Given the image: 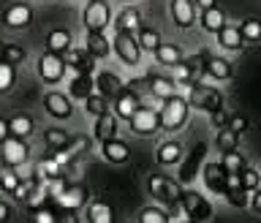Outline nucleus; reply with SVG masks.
<instances>
[{
	"label": "nucleus",
	"instance_id": "f257e3e1",
	"mask_svg": "<svg viewBox=\"0 0 261 223\" xmlns=\"http://www.w3.org/2000/svg\"><path fill=\"white\" fill-rule=\"evenodd\" d=\"M188 114H191V104H188V98L182 95H171L163 101L161 106V126L163 131H179L188 122Z\"/></svg>",
	"mask_w": 261,
	"mask_h": 223
},
{
	"label": "nucleus",
	"instance_id": "f03ea898",
	"mask_svg": "<svg viewBox=\"0 0 261 223\" xmlns=\"http://www.w3.org/2000/svg\"><path fill=\"white\" fill-rule=\"evenodd\" d=\"M65 71H68V65H65V57L57 55V52H41L38 60H36V77L41 82H46V85H60L65 79Z\"/></svg>",
	"mask_w": 261,
	"mask_h": 223
},
{
	"label": "nucleus",
	"instance_id": "7ed1b4c3",
	"mask_svg": "<svg viewBox=\"0 0 261 223\" xmlns=\"http://www.w3.org/2000/svg\"><path fill=\"white\" fill-rule=\"evenodd\" d=\"M112 6L106 0H85V8H82V24L85 30H106L112 19Z\"/></svg>",
	"mask_w": 261,
	"mask_h": 223
},
{
	"label": "nucleus",
	"instance_id": "20e7f679",
	"mask_svg": "<svg viewBox=\"0 0 261 223\" xmlns=\"http://www.w3.org/2000/svg\"><path fill=\"white\" fill-rule=\"evenodd\" d=\"M112 46H114V55L120 57V63L128 65V68H136V65L142 63L144 49L139 46V38L134 33H117V36L112 38Z\"/></svg>",
	"mask_w": 261,
	"mask_h": 223
},
{
	"label": "nucleus",
	"instance_id": "39448f33",
	"mask_svg": "<svg viewBox=\"0 0 261 223\" xmlns=\"http://www.w3.org/2000/svg\"><path fill=\"white\" fill-rule=\"evenodd\" d=\"M28 161H30V144H28V139H22V136H8L6 142H0V163L19 169V166H24Z\"/></svg>",
	"mask_w": 261,
	"mask_h": 223
},
{
	"label": "nucleus",
	"instance_id": "423d86ee",
	"mask_svg": "<svg viewBox=\"0 0 261 223\" xmlns=\"http://www.w3.org/2000/svg\"><path fill=\"white\" fill-rule=\"evenodd\" d=\"M147 191L163 204H174V202L182 199V185H179L177 180L166 177V175H150V180H147Z\"/></svg>",
	"mask_w": 261,
	"mask_h": 223
},
{
	"label": "nucleus",
	"instance_id": "0eeeda50",
	"mask_svg": "<svg viewBox=\"0 0 261 223\" xmlns=\"http://www.w3.org/2000/svg\"><path fill=\"white\" fill-rule=\"evenodd\" d=\"M207 55L210 52H201V55H191V57H182L177 65H174V82L177 85H196L199 77L204 73V63H207Z\"/></svg>",
	"mask_w": 261,
	"mask_h": 223
},
{
	"label": "nucleus",
	"instance_id": "6e6552de",
	"mask_svg": "<svg viewBox=\"0 0 261 223\" xmlns=\"http://www.w3.org/2000/svg\"><path fill=\"white\" fill-rule=\"evenodd\" d=\"M33 19H36L33 6L30 3H22V0L8 3L3 8V14H0V22H3L8 30H24V28H30V24H33Z\"/></svg>",
	"mask_w": 261,
	"mask_h": 223
},
{
	"label": "nucleus",
	"instance_id": "1a4fd4ad",
	"mask_svg": "<svg viewBox=\"0 0 261 223\" xmlns=\"http://www.w3.org/2000/svg\"><path fill=\"white\" fill-rule=\"evenodd\" d=\"M188 104L191 109H201V112H215L223 106V95L218 93L215 87H207V85H191V93H188Z\"/></svg>",
	"mask_w": 261,
	"mask_h": 223
},
{
	"label": "nucleus",
	"instance_id": "9d476101",
	"mask_svg": "<svg viewBox=\"0 0 261 223\" xmlns=\"http://www.w3.org/2000/svg\"><path fill=\"white\" fill-rule=\"evenodd\" d=\"M128 126H130V131H134L136 136H152V134H158V131H163L161 112L150 109V106H139L136 114L128 120Z\"/></svg>",
	"mask_w": 261,
	"mask_h": 223
},
{
	"label": "nucleus",
	"instance_id": "9b49d317",
	"mask_svg": "<svg viewBox=\"0 0 261 223\" xmlns=\"http://www.w3.org/2000/svg\"><path fill=\"white\" fill-rule=\"evenodd\" d=\"M201 180H204V185H207L210 193L223 196L228 191V180H231V175L226 171L223 163L212 161V163H204V166H201Z\"/></svg>",
	"mask_w": 261,
	"mask_h": 223
},
{
	"label": "nucleus",
	"instance_id": "f8f14e48",
	"mask_svg": "<svg viewBox=\"0 0 261 223\" xmlns=\"http://www.w3.org/2000/svg\"><path fill=\"white\" fill-rule=\"evenodd\" d=\"M44 109H46L49 117H55V120H68L73 114V98L60 93V90H49L44 95Z\"/></svg>",
	"mask_w": 261,
	"mask_h": 223
},
{
	"label": "nucleus",
	"instance_id": "ddd939ff",
	"mask_svg": "<svg viewBox=\"0 0 261 223\" xmlns=\"http://www.w3.org/2000/svg\"><path fill=\"white\" fill-rule=\"evenodd\" d=\"M87 199H90V188L82 185V183H71V185H65L63 191L57 193V202H60V207L68 210V212L82 210V207L87 204Z\"/></svg>",
	"mask_w": 261,
	"mask_h": 223
},
{
	"label": "nucleus",
	"instance_id": "4468645a",
	"mask_svg": "<svg viewBox=\"0 0 261 223\" xmlns=\"http://www.w3.org/2000/svg\"><path fill=\"white\" fill-rule=\"evenodd\" d=\"M63 57H65V65H68L71 73H93L95 71V57L87 52L85 44H82V46H71Z\"/></svg>",
	"mask_w": 261,
	"mask_h": 223
},
{
	"label": "nucleus",
	"instance_id": "2eb2a0df",
	"mask_svg": "<svg viewBox=\"0 0 261 223\" xmlns=\"http://www.w3.org/2000/svg\"><path fill=\"white\" fill-rule=\"evenodd\" d=\"M182 207L188 210L191 220H210L212 218V204L204 199L201 193H196L193 188L182 191Z\"/></svg>",
	"mask_w": 261,
	"mask_h": 223
},
{
	"label": "nucleus",
	"instance_id": "dca6fc26",
	"mask_svg": "<svg viewBox=\"0 0 261 223\" xmlns=\"http://www.w3.org/2000/svg\"><path fill=\"white\" fill-rule=\"evenodd\" d=\"M139 106H142V95H139L136 90H130L128 85L117 93V98H114V114H117L120 120H130Z\"/></svg>",
	"mask_w": 261,
	"mask_h": 223
},
{
	"label": "nucleus",
	"instance_id": "f3484780",
	"mask_svg": "<svg viewBox=\"0 0 261 223\" xmlns=\"http://www.w3.org/2000/svg\"><path fill=\"white\" fill-rule=\"evenodd\" d=\"M182 158H185V147H182V142H177V139L161 142L158 153H155L158 166H177V163H182Z\"/></svg>",
	"mask_w": 261,
	"mask_h": 223
},
{
	"label": "nucleus",
	"instance_id": "a211bd4d",
	"mask_svg": "<svg viewBox=\"0 0 261 223\" xmlns=\"http://www.w3.org/2000/svg\"><path fill=\"white\" fill-rule=\"evenodd\" d=\"M169 11H171V19H174L177 28H193L196 22V3L193 0H171L169 3Z\"/></svg>",
	"mask_w": 261,
	"mask_h": 223
},
{
	"label": "nucleus",
	"instance_id": "6ab92c4d",
	"mask_svg": "<svg viewBox=\"0 0 261 223\" xmlns=\"http://www.w3.org/2000/svg\"><path fill=\"white\" fill-rule=\"evenodd\" d=\"M68 171H71V166H63V163L52 155V158L38 161L36 177H38V180H44V183H60V180H65V175H68Z\"/></svg>",
	"mask_w": 261,
	"mask_h": 223
},
{
	"label": "nucleus",
	"instance_id": "aec40b11",
	"mask_svg": "<svg viewBox=\"0 0 261 223\" xmlns=\"http://www.w3.org/2000/svg\"><path fill=\"white\" fill-rule=\"evenodd\" d=\"M85 46H87V52L95 57V60H106L112 52H114V46H112V41L103 36V30H87V36H85Z\"/></svg>",
	"mask_w": 261,
	"mask_h": 223
},
{
	"label": "nucleus",
	"instance_id": "412c9836",
	"mask_svg": "<svg viewBox=\"0 0 261 223\" xmlns=\"http://www.w3.org/2000/svg\"><path fill=\"white\" fill-rule=\"evenodd\" d=\"M101 155L106 163H125L130 158V147L122 142V139H106V142H101Z\"/></svg>",
	"mask_w": 261,
	"mask_h": 223
},
{
	"label": "nucleus",
	"instance_id": "4be33fe9",
	"mask_svg": "<svg viewBox=\"0 0 261 223\" xmlns=\"http://www.w3.org/2000/svg\"><path fill=\"white\" fill-rule=\"evenodd\" d=\"M117 114L112 112H103L95 117V126H93V139L95 142H106V139H114L117 136Z\"/></svg>",
	"mask_w": 261,
	"mask_h": 223
},
{
	"label": "nucleus",
	"instance_id": "5701e85b",
	"mask_svg": "<svg viewBox=\"0 0 261 223\" xmlns=\"http://www.w3.org/2000/svg\"><path fill=\"white\" fill-rule=\"evenodd\" d=\"M204 73L215 82H226L234 77V68L226 57H218V55H207V63H204Z\"/></svg>",
	"mask_w": 261,
	"mask_h": 223
},
{
	"label": "nucleus",
	"instance_id": "b1692460",
	"mask_svg": "<svg viewBox=\"0 0 261 223\" xmlns=\"http://www.w3.org/2000/svg\"><path fill=\"white\" fill-rule=\"evenodd\" d=\"M46 49L49 52H57V55H65L68 49L73 46V36H71V30L68 28H52L46 33Z\"/></svg>",
	"mask_w": 261,
	"mask_h": 223
},
{
	"label": "nucleus",
	"instance_id": "393cba45",
	"mask_svg": "<svg viewBox=\"0 0 261 223\" xmlns=\"http://www.w3.org/2000/svg\"><path fill=\"white\" fill-rule=\"evenodd\" d=\"M114 28H117V33H139V28H142V11L134 6H125L114 16Z\"/></svg>",
	"mask_w": 261,
	"mask_h": 223
},
{
	"label": "nucleus",
	"instance_id": "a878e982",
	"mask_svg": "<svg viewBox=\"0 0 261 223\" xmlns=\"http://www.w3.org/2000/svg\"><path fill=\"white\" fill-rule=\"evenodd\" d=\"M204 153H207V144L199 142V144L191 150V155H188V161H182V169H179V180H182V183H191V180L196 177V171H201Z\"/></svg>",
	"mask_w": 261,
	"mask_h": 223
},
{
	"label": "nucleus",
	"instance_id": "bb28decb",
	"mask_svg": "<svg viewBox=\"0 0 261 223\" xmlns=\"http://www.w3.org/2000/svg\"><path fill=\"white\" fill-rule=\"evenodd\" d=\"M90 93H95V79L93 73H73L68 82V95L76 101H85Z\"/></svg>",
	"mask_w": 261,
	"mask_h": 223
},
{
	"label": "nucleus",
	"instance_id": "cd10ccee",
	"mask_svg": "<svg viewBox=\"0 0 261 223\" xmlns=\"http://www.w3.org/2000/svg\"><path fill=\"white\" fill-rule=\"evenodd\" d=\"M122 87H125V82H122L114 71H101L95 77V90H98V93H103L106 98H112V101L117 98V93Z\"/></svg>",
	"mask_w": 261,
	"mask_h": 223
},
{
	"label": "nucleus",
	"instance_id": "c85d7f7f",
	"mask_svg": "<svg viewBox=\"0 0 261 223\" xmlns=\"http://www.w3.org/2000/svg\"><path fill=\"white\" fill-rule=\"evenodd\" d=\"M218 44L223 49H228V52H242L245 36H242V30L237 28V24H226L223 30H218Z\"/></svg>",
	"mask_w": 261,
	"mask_h": 223
},
{
	"label": "nucleus",
	"instance_id": "c756f323",
	"mask_svg": "<svg viewBox=\"0 0 261 223\" xmlns=\"http://www.w3.org/2000/svg\"><path fill=\"white\" fill-rule=\"evenodd\" d=\"M201 28L207 30V33H215L218 36V30H223L226 28V14H223V8H218V6H212V8H201Z\"/></svg>",
	"mask_w": 261,
	"mask_h": 223
},
{
	"label": "nucleus",
	"instance_id": "7c9ffc66",
	"mask_svg": "<svg viewBox=\"0 0 261 223\" xmlns=\"http://www.w3.org/2000/svg\"><path fill=\"white\" fill-rule=\"evenodd\" d=\"M150 93L155 98H161V101H166V98L177 95V82L169 79V77H158V73H150Z\"/></svg>",
	"mask_w": 261,
	"mask_h": 223
},
{
	"label": "nucleus",
	"instance_id": "2f4dec72",
	"mask_svg": "<svg viewBox=\"0 0 261 223\" xmlns=\"http://www.w3.org/2000/svg\"><path fill=\"white\" fill-rule=\"evenodd\" d=\"M182 49H179L177 44H166V41H163V44L155 49V60H158L161 65H166V68H174V65L182 60Z\"/></svg>",
	"mask_w": 261,
	"mask_h": 223
},
{
	"label": "nucleus",
	"instance_id": "473e14b6",
	"mask_svg": "<svg viewBox=\"0 0 261 223\" xmlns=\"http://www.w3.org/2000/svg\"><path fill=\"white\" fill-rule=\"evenodd\" d=\"M8 128H11V136H22V139H28L33 136V131H36V122H33L30 114H14L11 120H8Z\"/></svg>",
	"mask_w": 261,
	"mask_h": 223
},
{
	"label": "nucleus",
	"instance_id": "72a5a7b5",
	"mask_svg": "<svg viewBox=\"0 0 261 223\" xmlns=\"http://www.w3.org/2000/svg\"><path fill=\"white\" fill-rule=\"evenodd\" d=\"M68 142H71V134L65 128H46L44 131V147L46 150L57 153V150H63Z\"/></svg>",
	"mask_w": 261,
	"mask_h": 223
},
{
	"label": "nucleus",
	"instance_id": "f704fd0d",
	"mask_svg": "<svg viewBox=\"0 0 261 223\" xmlns=\"http://www.w3.org/2000/svg\"><path fill=\"white\" fill-rule=\"evenodd\" d=\"M109 101H112V98H106L103 93H98V90H95V93H90L82 104H85V112L90 114V117H98V114L109 112Z\"/></svg>",
	"mask_w": 261,
	"mask_h": 223
},
{
	"label": "nucleus",
	"instance_id": "c9c22d12",
	"mask_svg": "<svg viewBox=\"0 0 261 223\" xmlns=\"http://www.w3.org/2000/svg\"><path fill=\"white\" fill-rule=\"evenodd\" d=\"M87 220H90V223H112V220H114L112 204H106V202H93V204L87 207Z\"/></svg>",
	"mask_w": 261,
	"mask_h": 223
},
{
	"label": "nucleus",
	"instance_id": "e433bc0d",
	"mask_svg": "<svg viewBox=\"0 0 261 223\" xmlns=\"http://www.w3.org/2000/svg\"><path fill=\"white\" fill-rule=\"evenodd\" d=\"M136 38H139V46H142L144 52H152V55H155V49L163 44V41H161V33L152 30V28H139Z\"/></svg>",
	"mask_w": 261,
	"mask_h": 223
},
{
	"label": "nucleus",
	"instance_id": "4c0bfd02",
	"mask_svg": "<svg viewBox=\"0 0 261 223\" xmlns=\"http://www.w3.org/2000/svg\"><path fill=\"white\" fill-rule=\"evenodd\" d=\"M14 85H16V65L0 60V95L11 93Z\"/></svg>",
	"mask_w": 261,
	"mask_h": 223
},
{
	"label": "nucleus",
	"instance_id": "58836bf2",
	"mask_svg": "<svg viewBox=\"0 0 261 223\" xmlns=\"http://www.w3.org/2000/svg\"><path fill=\"white\" fill-rule=\"evenodd\" d=\"M215 147H218V150H237V147H240V134H237V131L234 128H220L218 131V136H215Z\"/></svg>",
	"mask_w": 261,
	"mask_h": 223
},
{
	"label": "nucleus",
	"instance_id": "ea45409f",
	"mask_svg": "<svg viewBox=\"0 0 261 223\" xmlns=\"http://www.w3.org/2000/svg\"><path fill=\"white\" fill-rule=\"evenodd\" d=\"M19 180H22V175L19 171H14V166H0V188H3L6 193H14V188L19 185Z\"/></svg>",
	"mask_w": 261,
	"mask_h": 223
},
{
	"label": "nucleus",
	"instance_id": "a19ab883",
	"mask_svg": "<svg viewBox=\"0 0 261 223\" xmlns=\"http://www.w3.org/2000/svg\"><path fill=\"white\" fill-rule=\"evenodd\" d=\"M24 57H28V49H24L22 44H6V46H3V55H0V60L19 65V63H24Z\"/></svg>",
	"mask_w": 261,
	"mask_h": 223
},
{
	"label": "nucleus",
	"instance_id": "79ce46f5",
	"mask_svg": "<svg viewBox=\"0 0 261 223\" xmlns=\"http://www.w3.org/2000/svg\"><path fill=\"white\" fill-rule=\"evenodd\" d=\"M220 163L226 166V171L228 175H240V171L245 169V158L237 150H226L223 153V158H220Z\"/></svg>",
	"mask_w": 261,
	"mask_h": 223
},
{
	"label": "nucleus",
	"instance_id": "37998d69",
	"mask_svg": "<svg viewBox=\"0 0 261 223\" xmlns=\"http://www.w3.org/2000/svg\"><path fill=\"white\" fill-rule=\"evenodd\" d=\"M242 36H245V44H258L261 41V19H245L240 24Z\"/></svg>",
	"mask_w": 261,
	"mask_h": 223
},
{
	"label": "nucleus",
	"instance_id": "c03bdc74",
	"mask_svg": "<svg viewBox=\"0 0 261 223\" xmlns=\"http://www.w3.org/2000/svg\"><path fill=\"white\" fill-rule=\"evenodd\" d=\"M240 183H242V188H245L248 193H253V191H256V188L261 185V175H258L256 169L245 166V169L240 171Z\"/></svg>",
	"mask_w": 261,
	"mask_h": 223
},
{
	"label": "nucleus",
	"instance_id": "a18cd8bd",
	"mask_svg": "<svg viewBox=\"0 0 261 223\" xmlns=\"http://www.w3.org/2000/svg\"><path fill=\"white\" fill-rule=\"evenodd\" d=\"M139 223H169V212H163L161 207H144L139 212Z\"/></svg>",
	"mask_w": 261,
	"mask_h": 223
},
{
	"label": "nucleus",
	"instance_id": "49530a36",
	"mask_svg": "<svg viewBox=\"0 0 261 223\" xmlns=\"http://www.w3.org/2000/svg\"><path fill=\"white\" fill-rule=\"evenodd\" d=\"M46 193H49V191H46V183L41 180V183H38V188L30 193V199L24 202V204H28L30 210H38V207H41V202H46Z\"/></svg>",
	"mask_w": 261,
	"mask_h": 223
},
{
	"label": "nucleus",
	"instance_id": "de8ad7c7",
	"mask_svg": "<svg viewBox=\"0 0 261 223\" xmlns=\"http://www.w3.org/2000/svg\"><path fill=\"white\" fill-rule=\"evenodd\" d=\"M228 128H234L237 134H245V131L250 128V122H248V117H242V114H234V117H228Z\"/></svg>",
	"mask_w": 261,
	"mask_h": 223
},
{
	"label": "nucleus",
	"instance_id": "09e8293b",
	"mask_svg": "<svg viewBox=\"0 0 261 223\" xmlns=\"http://www.w3.org/2000/svg\"><path fill=\"white\" fill-rule=\"evenodd\" d=\"M210 122H212V128H226L228 126V114L223 112V106L215 112H210Z\"/></svg>",
	"mask_w": 261,
	"mask_h": 223
},
{
	"label": "nucleus",
	"instance_id": "8fccbe9b",
	"mask_svg": "<svg viewBox=\"0 0 261 223\" xmlns=\"http://www.w3.org/2000/svg\"><path fill=\"white\" fill-rule=\"evenodd\" d=\"M33 218H36V223H55L57 215L52 210H46V207H38V210H33Z\"/></svg>",
	"mask_w": 261,
	"mask_h": 223
},
{
	"label": "nucleus",
	"instance_id": "3c124183",
	"mask_svg": "<svg viewBox=\"0 0 261 223\" xmlns=\"http://www.w3.org/2000/svg\"><path fill=\"white\" fill-rule=\"evenodd\" d=\"M250 207H253V212H258V215H261V185L250 193Z\"/></svg>",
	"mask_w": 261,
	"mask_h": 223
},
{
	"label": "nucleus",
	"instance_id": "603ef678",
	"mask_svg": "<svg viewBox=\"0 0 261 223\" xmlns=\"http://www.w3.org/2000/svg\"><path fill=\"white\" fill-rule=\"evenodd\" d=\"M128 87L142 95V90H150V79H134V82H128Z\"/></svg>",
	"mask_w": 261,
	"mask_h": 223
},
{
	"label": "nucleus",
	"instance_id": "864d4df0",
	"mask_svg": "<svg viewBox=\"0 0 261 223\" xmlns=\"http://www.w3.org/2000/svg\"><path fill=\"white\" fill-rule=\"evenodd\" d=\"M11 136V128H8V120L0 117V142H6V139Z\"/></svg>",
	"mask_w": 261,
	"mask_h": 223
},
{
	"label": "nucleus",
	"instance_id": "5fc2aeb1",
	"mask_svg": "<svg viewBox=\"0 0 261 223\" xmlns=\"http://www.w3.org/2000/svg\"><path fill=\"white\" fill-rule=\"evenodd\" d=\"M8 218H11V207H8V204L0 199V223H6Z\"/></svg>",
	"mask_w": 261,
	"mask_h": 223
},
{
	"label": "nucleus",
	"instance_id": "6e6d98bb",
	"mask_svg": "<svg viewBox=\"0 0 261 223\" xmlns=\"http://www.w3.org/2000/svg\"><path fill=\"white\" fill-rule=\"evenodd\" d=\"M196 6H201V8H212V6H218L215 0H196Z\"/></svg>",
	"mask_w": 261,
	"mask_h": 223
},
{
	"label": "nucleus",
	"instance_id": "4d7b16f0",
	"mask_svg": "<svg viewBox=\"0 0 261 223\" xmlns=\"http://www.w3.org/2000/svg\"><path fill=\"white\" fill-rule=\"evenodd\" d=\"M3 46H6V44H3V41H0V55H3Z\"/></svg>",
	"mask_w": 261,
	"mask_h": 223
},
{
	"label": "nucleus",
	"instance_id": "13d9d810",
	"mask_svg": "<svg viewBox=\"0 0 261 223\" xmlns=\"http://www.w3.org/2000/svg\"><path fill=\"white\" fill-rule=\"evenodd\" d=\"M122 3H134V0H122Z\"/></svg>",
	"mask_w": 261,
	"mask_h": 223
}]
</instances>
